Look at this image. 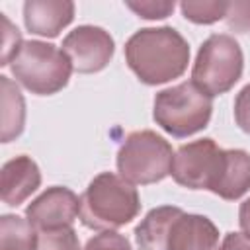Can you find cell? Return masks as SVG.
Wrapping results in <instances>:
<instances>
[{"mask_svg":"<svg viewBox=\"0 0 250 250\" xmlns=\"http://www.w3.org/2000/svg\"><path fill=\"white\" fill-rule=\"evenodd\" d=\"M238 223H240L242 234L250 240V197L240 205V211H238Z\"/></svg>","mask_w":250,"mask_h":250,"instance_id":"obj_23","label":"cell"},{"mask_svg":"<svg viewBox=\"0 0 250 250\" xmlns=\"http://www.w3.org/2000/svg\"><path fill=\"white\" fill-rule=\"evenodd\" d=\"M78 215L80 197L64 186H53L45 189L25 209V219L35 230H55L72 227Z\"/></svg>","mask_w":250,"mask_h":250,"instance_id":"obj_10","label":"cell"},{"mask_svg":"<svg viewBox=\"0 0 250 250\" xmlns=\"http://www.w3.org/2000/svg\"><path fill=\"white\" fill-rule=\"evenodd\" d=\"M174 150L170 143L150 129L131 133L117 150L119 176L137 186L164 180L172 172Z\"/></svg>","mask_w":250,"mask_h":250,"instance_id":"obj_6","label":"cell"},{"mask_svg":"<svg viewBox=\"0 0 250 250\" xmlns=\"http://www.w3.org/2000/svg\"><path fill=\"white\" fill-rule=\"evenodd\" d=\"M234 121L236 125L250 135V84H246L234 100Z\"/></svg>","mask_w":250,"mask_h":250,"instance_id":"obj_21","label":"cell"},{"mask_svg":"<svg viewBox=\"0 0 250 250\" xmlns=\"http://www.w3.org/2000/svg\"><path fill=\"white\" fill-rule=\"evenodd\" d=\"M62 51L72 62V68L80 74H92L104 70L115 51L113 37L98 25H78L64 41Z\"/></svg>","mask_w":250,"mask_h":250,"instance_id":"obj_9","label":"cell"},{"mask_svg":"<svg viewBox=\"0 0 250 250\" xmlns=\"http://www.w3.org/2000/svg\"><path fill=\"white\" fill-rule=\"evenodd\" d=\"M74 18L70 0H27L23 4V23L27 31L43 37H57Z\"/></svg>","mask_w":250,"mask_h":250,"instance_id":"obj_11","label":"cell"},{"mask_svg":"<svg viewBox=\"0 0 250 250\" xmlns=\"http://www.w3.org/2000/svg\"><path fill=\"white\" fill-rule=\"evenodd\" d=\"M225 20L236 33H250V2H229Z\"/></svg>","mask_w":250,"mask_h":250,"instance_id":"obj_20","label":"cell"},{"mask_svg":"<svg viewBox=\"0 0 250 250\" xmlns=\"http://www.w3.org/2000/svg\"><path fill=\"white\" fill-rule=\"evenodd\" d=\"M211 96L189 80L160 90L154 96L152 117L168 135L184 139L205 129L211 119Z\"/></svg>","mask_w":250,"mask_h":250,"instance_id":"obj_5","label":"cell"},{"mask_svg":"<svg viewBox=\"0 0 250 250\" xmlns=\"http://www.w3.org/2000/svg\"><path fill=\"white\" fill-rule=\"evenodd\" d=\"M37 230L20 215L0 217V250H35Z\"/></svg>","mask_w":250,"mask_h":250,"instance_id":"obj_15","label":"cell"},{"mask_svg":"<svg viewBox=\"0 0 250 250\" xmlns=\"http://www.w3.org/2000/svg\"><path fill=\"white\" fill-rule=\"evenodd\" d=\"M41 186L39 166L25 154L8 160L2 166L0 195L6 205H21L37 188Z\"/></svg>","mask_w":250,"mask_h":250,"instance_id":"obj_12","label":"cell"},{"mask_svg":"<svg viewBox=\"0 0 250 250\" xmlns=\"http://www.w3.org/2000/svg\"><path fill=\"white\" fill-rule=\"evenodd\" d=\"M182 14L186 20L193 21V23H215L219 20H223L227 16L229 10V2L223 0H184L180 4Z\"/></svg>","mask_w":250,"mask_h":250,"instance_id":"obj_16","label":"cell"},{"mask_svg":"<svg viewBox=\"0 0 250 250\" xmlns=\"http://www.w3.org/2000/svg\"><path fill=\"white\" fill-rule=\"evenodd\" d=\"M10 70L25 90L37 96H51L68 84L72 62L66 53L51 43L23 41L10 61Z\"/></svg>","mask_w":250,"mask_h":250,"instance_id":"obj_4","label":"cell"},{"mask_svg":"<svg viewBox=\"0 0 250 250\" xmlns=\"http://www.w3.org/2000/svg\"><path fill=\"white\" fill-rule=\"evenodd\" d=\"M135 240L141 250H215L219 229L205 215L160 205L150 209L137 225Z\"/></svg>","mask_w":250,"mask_h":250,"instance_id":"obj_1","label":"cell"},{"mask_svg":"<svg viewBox=\"0 0 250 250\" xmlns=\"http://www.w3.org/2000/svg\"><path fill=\"white\" fill-rule=\"evenodd\" d=\"M84 250H131V244L123 234L115 230H102L86 242Z\"/></svg>","mask_w":250,"mask_h":250,"instance_id":"obj_19","label":"cell"},{"mask_svg":"<svg viewBox=\"0 0 250 250\" xmlns=\"http://www.w3.org/2000/svg\"><path fill=\"white\" fill-rule=\"evenodd\" d=\"M250 189V154L240 148L225 150V164L221 178L213 189L215 195L234 201Z\"/></svg>","mask_w":250,"mask_h":250,"instance_id":"obj_13","label":"cell"},{"mask_svg":"<svg viewBox=\"0 0 250 250\" xmlns=\"http://www.w3.org/2000/svg\"><path fill=\"white\" fill-rule=\"evenodd\" d=\"M225 164V150L213 139H199L182 145L174 152L172 178L189 189L213 191Z\"/></svg>","mask_w":250,"mask_h":250,"instance_id":"obj_8","label":"cell"},{"mask_svg":"<svg viewBox=\"0 0 250 250\" xmlns=\"http://www.w3.org/2000/svg\"><path fill=\"white\" fill-rule=\"evenodd\" d=\"M219 250H250V240L240 232H229L223 238Z\"/></svg>","mask_w":250,"mask_h":250,"instance_id":"obj_22","label":"cell"},{"mask_svg":"<svg viewBox=\"0 0 250 250\" xmlns=\"http://www.w3.org/2000/svg\"><path fill=\"white\" fill-rule=\"evenodd\" d=\"M141 211L137 188L113 172L98 174L80 195V221L88 229L113 230L131 223Z\"/></svg>","mask_w":250,"mask_h":250,"instance_id":"obj_3","label":"cell"},{"mask_svg":"<svg viewBox=\"0 0 250 250\" xmlns=\"http://www.w3.org/2000/svg\"><path fill=\"white\" fill-rule=\"evenodd\" d=\"M125 61L148 86L180 78L189 62V45L174 27H145L125 43Z\"/></svg>","mask_w":250,"mask_h":250,"instance_id":"obj_2","label":"cell"},{"mask_svg":"<svg viewBox=\"0 0 250 250\" xmlns=\"http://www.w3.org/2000/svg\"><path fill=\"white\" fill-rule=\"evenodd\" d=\"M125 6L145 20H164L174 12V2L170 0H141V2L129 0L125 2Z\"/></svg>","mask_w":250,"mask_h":250,"instance_id":"obj_17","label":"cell"},{"mask_svg":"<svg viewBox=\"0 0 250 250\" xmlns=\"http://www.w3.org/2000/svg\"><path fill=\"white\" fill-rule=\"evenodd\" d=\"M2 16V25H4V31H2V59H0V64L2 66H8L10 61L14 59V55L20 51L21 47V35H20V29L16 25H12V21L4 16Z\"/></svg>","mask_w":250,"mask_h":250,"instance_id":"obj_18","label":"cell"},{"mask_svg":"<svg viewBox=\"0 0 250 250\" xmlns=\"http://www.w3.org/2000/svg\"><path fill=\"white\" fill-rule=\"evenodd\" d=\"M242 68L244 55L236 39L227 33H215L197 51L191 82L211 98L221 96L240 80Z\"/></svg>","mask_w":250,"mask_h":250,"instance_id":"obj_7","label":"cell"},{"mask_svg":"<svg viewBox=\"0 0 250 250\" xmlns=\"http://www.w3.org/2000/svg\"><path fill=\"white\" fill-rule=\"evenodd\" d=\"M2 94V143H10L21 135L25 125V102L20 88L8 78L0 76Z\"/></svg>","mask_w":250,"mask_h":250,"instance_id":"obj_14","label":"cell"}]
</instances>
